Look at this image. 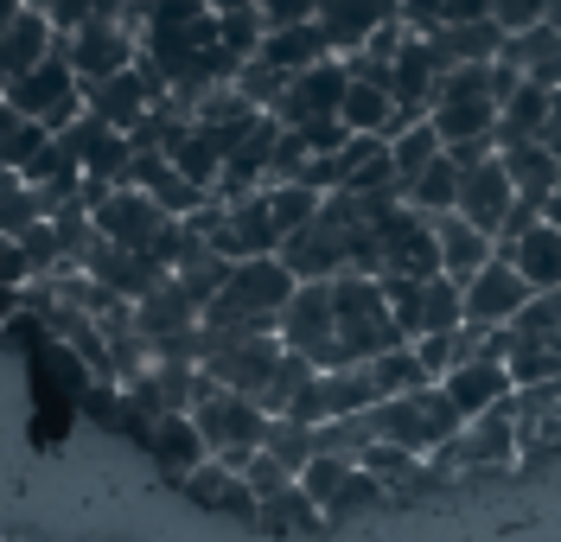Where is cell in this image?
<instances>
[{"label":"cell","instance_id":"39","mask_svg":"<svg viewBox=\"0 0 561 542\" xmlns=\"http://www.w3.org/2000/svg\"><path fill=\"white\" fill-rule=\"evenodd\" d=\"M262 453H268L287 478H300V472L313 466V428H300V422L275 415V422H268V434H262Z\"/></svg>","mask_w":561,"mask_h":542},{"label":"cell","instance_id":"29","mask_svg":"<svg viewBox=\"0 0 561 542\" xmlns=\"http://www.w3.org/2000/svg\"><path fill=\"white\" fill-rule=\"evenodd\" d=\"M160 153L179 166V180H192L205 198L217 192V180H224V147H217V135H210V128H198V122H185L173 141L160 147Z\"/></svg>","mask_w":561,"mask_h":542},{"label":"cell","instance_id":"19","mask_svg":"<svg viewBox=\"0 0 561 542\" xmlns=\"http://www.w3.org/2000/svg\"><path fill=\"white\" fill-rule=\"evenodd\" d=\"M389 20H402L396 0H319V33H325V45H332V58L364 51L370 33H383Z\"/></svg>","mask_w":561,"mask_h":542},{"label":"cell","instance_id":"41","mask_svg":"<svg viewBox=\"0 0 561 542\" xmlns=\"http://www.w3.org/2000/svg\"><path fill=\"white\" fill-rule=\"evenodd\" d=\"M262 517H268V523H280V530H319V523H325V517H319V505L300 492V478H294L280 498H268V505H262Z\"/></svg>","mask_w":561,"mask_h":542},{"label":"cell","instance_id":"47","mask_svg":"<svg viewBox=\"0 0 561 542\" xmlns=\"http://www.w3.org/2000/svg\"><path fill=\"white\" fill-rule=\"evenodd\" d=\"M243 7H255V0H205V13H243Z\"/></svg>","mask_w":561,"mask_h":542},{"label":"cell","instance_id":"2","mask_svg":"<svg viewBox=\"0 0 561 542\" xmlns=\"http://www.w3.org/2000/svg\"><path fill=\"white\" fill-rule=\"evenodd\" d=\"M332 338H339V370L377 364L383 351L402 345V332L389 320L383 281H370V275H339L332 281Z\"/></svg>","mask_w":561,"mask_h":542},{"label":"cell","instance_id":"30","mask_svg":"<svg viewBox=\"0 0 561 542\" xmlns=\"http://www.w3.org/2000/svg\"><path fill=\"white\" fill-rule=\"evenodd\" d=\"M497 255H511V268L529 281V293H556L561 288V230L556 223H536L529 237H517L511 250H497Z\"/></svg>","mask_w":561,"mask_h":542},{"label":"cell","instance_id":"25","mask_svg":"<svg viewBox=\"0 0 561 542\" xmlns=\"http://www.w3.org/2000/svg\"><path fill=\"white\" fill-rule=\"evenodd\" d=\"M198 320H205V313L185 300V288H179V281H167L160 293H147V300L135 307V332L153 345V351H160V345H179L185 332H198Z\"/></svg>","mask_w":561,"mask_h":542},{"label":"cell","instance_id":"20","mask_svg":"<svg viewBox=\"0 0 561 542\" xmlns=\"http://www.w3.org/2000/svg\"><path fill=\"white\" fill-rule=\"evenodd\" d=\"M51 51H58L51 20H45V13H33V7H20V13L0 26V83H20V77L38 71Z\"/></svg>","mask_w":561,"mask_h":542},{"label":"cell","instance_id":"38","mask_svg":"<svg viewBox=\"0 0 561 542\" xmlns=\"http://www.w3.org/2000/svg\"><path fill=\"white\" fill-rule=\"evenodd\" d=\"M364 370H370V390H377V402H402V396H415V390H427V370L415 364V351H409V345L383 351V358L364 364Z\"/></svg>","mask_w":561,"mask_h":542},{"label":"cell","instance_id":"10","mask_svg":"<svg viewBox=\"0 0 561 542\" xmlns=\"http://www.w3.org/2000/svg\"><path fill=\"white\" fill-rule=\"evenodd\" d=\"M198 370H205L217 390L255 402L268 390V377L280 370V338L275 332H262V338H217V332H210V351H205Z\"/></svg>","mask_w":561,"mask_h":542},{"label":"cell","instance_id":"12","mask_svg":"<svg viewBox=\"0 0 561 542\" xmlns=\"http://www.w3.org/2000/svg\"><path fill=\"white\" fill-rule=\"evenodd\" d=\"M58 51H65V65L77 71V83H103V77L135 71L140 33L135 26H122V20H90L83 33L58 38Z\"/></svg>","mask_w":561,"mask_h":542},{"label":"cell","instance_id":"48","mask_svg":"<svg viewBox=\"0 0 561 542\" xmlns=\"http://www.w3.org/2000/svg\"><path fill=\"white\" fill-rule=\"evenodd\" d=\"M542 26H549V33H561V0H542Z\"/></svg>","mask_w":561,"mask_h":542},{"label":"cell","instance_id":"43","mask_svg":"<svg viewBox=\"0 0 561 542\" xmlns=\"http://www.w3.org/2000/svg\"><path fill=\"white\" fill-rule=\"evenodd\" d=\"M255 13H262L268 33H280V26H313L319 0H255Z\"/></svg>","mask_w":561,"mask_h":542},{"label":"cell","instance_id":"27","mask_svg":"<svg viewBox=\"0 0 561 542\" xmlns=\"http://www.w3.org/2000/svg\"><path fill=\"white\" fill-rule=\"evenodd\" d=\"M504 65L524 83H536V90H561V33H549V26L511 33L504 38Z\"/></svg>","mask_w":561,"mask_h":542},{"label":"cell","instance_id":"46","mask_svg":"<svg viewBox=\"0 0 561 542\" xmlns=\"http://www.w3.org/2000/svg\"><path fill=\"white\" fill-rule=\"evenodd\" d=\"M542 141H549V147H561V90L549 96V135H542Z\"/></svg>","mask_w":561,"mask_h":542},{"label":"cell","instance_id":"15","mask_svg":"<svg viewBox=\"0 0 561 542\" xmlns=\"http://www.w3.org/2000/svg\"><path fill=\"white\" fill-rule=\"evenodd\" d=\"M210 250L224 255V262H262V255H275L280 230H275V211H268V192H249L237 205H224Z\"/></svg>","mask_w":561,"mask_h":542},{"label":"cell","instance_id":"45","mask_svg":"<svg viewBox=\"0 0 561 542\" xmlns=\"http://www.w3.org/2000/svg\"><path fill=\"white\" fill-rule=\"evenodd\" d=\"M33 275H26V255H20V243L13 237H0V293H13V288H26Z\"/></svg>","mask_w":561,"mask_h":542},{"label":"cell","instance_id":"21","mask_svg":"<svg viewBox=\"0 0 561 542\" xmlns=\"http://www.w3.org/2000/svg\"><path fill=\"white\" fill-rule=\"evenodd\" d=\"M427 38V51H434V65L440 77L459 71V65H497L504 58V33H497V20H466V26H434Z\"/></svg>","mask_w":561,"mask_h":542},{"label":"cell","instance_id":"11","mask_svg":"<svg viewBox=\"0 0 561 542\" xmlns=\"http://www.w3.org/2000/svg\"><path fill=\"white\" fill-rule=\"evenodd\" d=\"M90 223H96V237H103V243L135 250V255H153V250H160V237L173 230V217L160 211L147 192H135V185H115L103 205L90 211Z\"/></svg>","mask_w":561,"mask_h":542},{"label":"cell","instance_id":"32","mask_svg":"<svg viewBox=\"0 0 561 542\" xmlns=\"http://www.w3.org/2000/svg\"><path fill=\"white\" fill-rule=\"evenodd\" d=\"M255 58L275 65L280 77H300V71H313V65H325L332 45H325V33H319V20H313V26H280V33H268Z\"/></svg>","mask_w":561,"mask_h":542},{"label":"cell","instance_id":"49","mask_svg":"<svg viewBox=\"0 0 561 542\" xmlns=\"http://www.w3.org/2000/svg\"><path fill=\"white\" fill-rule=\"evenodd\" d=\"M542 223H556V230H561V192L549 198V205H542Z\"/></svg>","mask_w":561,"mask_h":542},{"label":"cell","instance_id":"37","mask_svg":"<svg viewBox=\"0 0 561 542\" xmlns=\"http://www.w3.org/2000/svg\"><path fill=\"white\" fill-rule=\"evenodd\" d=\"M402 205H409V211H421V217H447V211H459V166L447 160V153H440V160H434V166H427V173L409 185V192H402Z\"/></svg>","mask_w":561,"mask_h":542},{"label":"cell","instance_id":"36","mask_svg":"<svg viewBox=\"0 0 561 542\" xmlns=\"http://www.w3.org/2000/svg\"><path fill=\"white\" fill-rule=\"evenodd\" d=\"M447 147H440V135H434V122H415V128H402V135H389V166H396V180H402V192L440 160Z\"/></svg>","mask_w":561,"mask_h":542},{"label":"cell","instance_id":"33","mask_svg":"<svg viewBox=\"0 0 561 542\" xmlns=\"http://www.w3.org/2000/svg\"><path fill=\"white\" fill-rule=\"evenodd\" d=\"M504 370H511V383H517V390L561 383V338H524V332H511Z\"/></svg>","mask_w":561,"mask_h":542},{"label":"cell","instance_id":"42","mask_svg":"<svg viewBox=\"0 0 561 542\" xmlns=\"http://www.w3.org/2000/svg\"><path fill=\"white\" fill-rule=\"evenodd\" d=\"M409 351H415V364L427 370V383H447V370L459 364V332H434V338H415Z\"/></svg>","mask_w":561,"mask_h":542},{"label":"cell","instance_id":"18","mask_svg":"<svg viewBox=\"0 0 561 542\" xmlns=\"http://www.w3.org/2000/svg\"><path fill=\"white\" fill-rule=\"evenodd\" d=\"M511 205H517V185H511V173H504V160H497V153L459 173V217H466V223H479L491 243H497V230H504Z\"/></svg>","mask_w":561,"mask_h":542},{"label":"cell","instance_id":"34","mask_svg":"<svg viewBox=\"0 0 561 542\" xmlns=\"http://www.w3.org/2000/svg\"><path fill=\"white\" fill-rule=\"evenodd\" d=\"M185 492H192L198 505H210V510H237V517H249V523L262 517V505L249 498V485L230 466H217V460H205V466L192 472V478H185Z\"/></svg>","mask_w":561,"mask_h":542},{"label":"cell","instance_id":"31","mask_svg":"<svg viewBox=\"0 0 561 542\" xmlns=\"http://www.w3.org/2000/svg\"><path fill=\"white\" fill-rule=\"evenodd\" d=\"M427 122H434L440 147H472V141H491L497 135V108L485 96H447V103L427 108Z\"/></svg>","mask_w":561,"mask_h":542},{"label":"cell","instance_id":"26","mask_svg":"<svg viewBox=\"0 0 561 542\" xmlns=\"http://www.w3.org/2000/svg\"><path fill=\"white\" fill-rule=\"evenodd\" d=\"M339 122H345V135H377V141H389V128H396L389 77H351L345 103H339Z\"/></svg>","mask_w":561,"mask_h":542},{"label":"cell","instance_id":"14","mask_svg":"<svg viewBox=\"0 0 561 542\" xmlns=\"http://www.w3.org/2000/svg\"><path fill=\"white\" fill-rule=\"evenodd\" d=\"M459 293H466V325H479V332H511V325H517V313L536 300V293H529V281L511 268V255H491V262Z\"/></svg>","mask_w":561,"mask_h":542},{"label":"cell","instance_id":"13","mask_svg":"<svg viewBox=\"0 0 561 542\" xmlns=\"http://www.w3.org/2000/svg\"><path fill=\"white\" fill-rule=\"evenodd\" d=\"M377 390H370V370L351 364V370H319L313 383L300 390V402L287 408V422L300 428H325V422H345V415H370Z\"/></svg>","mask_w":561,"mask_h":542},{"label":"cell","instance_id":"6","mask_svg":"<svg viewBox=\"0 0 561 542\" xmlns=\"http://www.w3.org/2000/svg\"><path fill=\"white\" fill-rule=\"evenodd\" d=\"M0 103L13 108V115H26V122H38L45 135H65L70 122L83 115V90H77V71L65 65V51H51L38 71H26L20 83H7Z\"/></svg>","mask_w":561,"mask_h":542},{"label":"cell","instance_id":"16","mask_svg":"<svg viewBox=\"0 0 561 542\" xmlns=\"http://www.w3.org/2000/svg\"><path fill=\"white\" fill-rule=\"evenodd\" d=\"M300 492L319 505V517H351V510H364V505H383V485L357 460H325V453L300 472Z\"/></svg>","mask_w":561,"mask_h":542},{"label":"cell","instance_id":"7","mask_svg":"<svg viewBox=\"0 0 561 542\" xmlns=\"http://www.w3.org/2000/svg\"><path fill=\"white\" fill-rule=\"evenodd\" d=\"M524 453H517V396L511 402H497L491 415H472L466 428H459V440L447 447V453H434V478H447V472H504V466H517Z\"/></svg>","mask_w":561,"mask_h":542},{"label":"cell","instance_id":"5","mask_svg":"<svg viewBox=\"0 0 561 542\" xmlns=\"http://www.w3.org/2000/svg\"><path fill=\"white\" fill-rule=\"evenodd\" d=\"M383 300H389V320L402 332V345L466 325V293L447 275H434V281H383Z\"/></svg>","mask_w":561,"mask_h":542},{"label":"cell","instance_id":"22","mask_svg":"<svg viewBox=\"0 0 561 542\" xmlns=\"http://www.w3.org/2000/svg\"><path fill=\"white\" fill-rule=\"evenodd\" d=\"M447 396H454V408L472 422V415H491L497 402L517 396V383H511V370H504V358H472L459 364V370H447V383H440Z\"/></svg>","mask_w":561,"mask_h":542},{"label":"cell","instance_id":"40","mask_svg":"<svg viewBox=\"0 0 561 542\" xmlns=\"http://www.w3.org/2000/svg\"><path fill=\"white\" fill-rule=\"evenodd\" d=\"M319 205H325V198H319L313 185H268V211H275L280 243H287L294 230H307V223L319 217Z\"/></svg>","mask_w":561,"mask_h":542},{"label":"cell","instance_id":"35","mask_svg":"<svg viewBox=\"0 0 561 542\" xmlns=\"http://www.w3.org/2000/svg\"><path fill=\"white\" fill-rule=\"evenodd\" d=\"M357 466H364L370 478H377V485H383V498L434 485V466H427V460H415V453H402V447H370V453H364Z\"/></svg>","mask_w":561,"mask_h":542},{"label":"cell","instance_id":"4","mask_svg":"<svg viewBox=\"0 0 561 542\" xmlns=\"http://www.w3.org/2000/svg\"><path fill=\"white\" fill-rule=\"evenodd\" d=\"M192 428H198V440H205V453L217 460V466L243 472L249 460L262 453L268 415H262L249 396H230V390H217V383H210L205 396L192 402Z\"/></svg>","mask_w":561,"mask_h":542},{"label":"cell","instance_id":"1","mask_svg":"<svg viewBox=\"0 0 561 542\" xmlns=\"http://www.w3.org/2000/svg\"><path fill=\"white\" fill-rule=\"evenodd\" d=\"M294 288H300V281L280 268V255H262V262H230L224 293L205 307V332H217V338H262V332H275V325H280Z\"/></svg>","mask_w":561,"mask_h":542},{"label":"cell","instance_id":"3","mask_svg":"<svg viewBox=\"0 0 561 542\" xmlns=\"http://www.w3.org/2000/svg\"><path fill=\"white\" fill-rule=\"evenodd\" d=\"M466 428V415L454 408V396L440 390V383H427L415 396L402 402H377L370 408V434H377V447H402V453H415V460H434V453H447Z\"/></svg>","mask_w":561,"mask_h":542},{"label":"cell","instance_id":"8","mask_svg":"<svg viewBox=\"0 0 561 542\" xmlns=\"http://www.w3.org/2000/svg\"><path fill=\"white\" fill-rule=\"evenodd\" d=\"M280 351L307 358L313 370H339V338H332V281H300L287 313L275 325Z\"/></svg>","mask_w":561,"mask_h":542},{"label":"cell","instance_id":"28","mask_svg":"<svg viewBox=\"0 0 561 542\" xmlns=\"http://www.w3.org/2000/svg\"><path fill=\"white\" fill-rule=\"evenodd\" d=\"M497 160H504V173L517 185V198H529V205H549L561 192V160L549 153V141H517V147H504Z\"/></svg>","mask_w":561,"mask_h":542},{"label":"cell","instance_id":"9","mask_svg":"<svg viewBox=\"0 0 561 542\" xmlns=\"http://www.w3.org/2000/svg\"><path fill=\"white\" fill-rule=\"evenodd\" d=\"M377 262H383V275H377V281H434V275H440L434 217L396 205V211L377 223Z\"/></svg>","mask_w":561,"mask_h":542},{"label":"cell","instance_id":"17","mask_svg":"<svg viewBox=\"0 0 561 542\" xmlns=\"http://www.w3.org/2000/svg\"><path fill=\"white\" fill-rule=\"evenodd\" d=\"M345 58H325V65H313V71L287 77V96H280L275 122L280 128H300V122H325V115H339V103H345Z\"/></svg>","mask_w":561,"mask_h":542},{"label":"cell","instance_id":"44","mask_svg":"<svg viewBox=\"0 0 561 542\" xmlns=\"http://www.w3.org/2000/svg\"><path fill=\"white\" fill-rule=\"evenodd\" d=\"M491 20H497V33H529V26H542V0H491Z\"/></svg>","mask_w":561,"mask_h":542},{"label":"cell","instance_id":"23","mask_svg":"<svg viewBox=\"0 0 561 542\" xmlns=\"http://www.w3.org/2000/svg\"><path fill=\"white\" fill-rule=\"evenodd\" d=\"M434 250H440V275L466 288L491 255H497V243H491L479 223H466L459 211H447V217H434Z\"/></svg>","mask_w":561,"mask_h":542},{"label":"cell","instance_id":"24","mask_svg":"<svg viewBox=\"0 0 561 542\" xmlns=\"http://www.w3.org/2000/svg\"><path fill=\"white\" fill-rule=\"evenodd\" d=\"M140 447H147L160 466L173 472L179 485H185V478H192V472L210 460L205 440H198V428H192V415H153V422L140 428Z\"/></svg>","mask_w":561,"mask_h":542}]
</instances>
